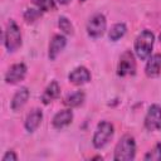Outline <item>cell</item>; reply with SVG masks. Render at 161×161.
I'll return each mask as SVG.
<instances>
[{
  "label": "cell",
  "mask_w": 161,
  "mask_h": 161,
  "mask_svg": "<svg viewBox=\"0 0 161 161\" xmlns=\"http://www.w3.org/2000/svg\"><path fill=\"white\" fill-rule=\"evenodd\" d=\"M84 97H86V96H84V93H83L82 91H77V92L69 94L68 97H65V99H64V104H65L67 107H69V108L78 107V106H80V104L83 103Z\"/></svg>",
  "instance_id": "cell-16"
},
{
  "label": "cell",
  "mask_w": 161,
  "mask_h": 161,
  "mask_svg": "<svg viewBox=\"0 0 161 161\" xmlns=\"http://www.w3.org/2000/svg\"><path fill=\"white\" fill-rule=\"evenodd\" d=\"M65 44H67V39L63 35H60V34L54 35L49 44V53H48L49 59L54 60L58 57V54L65 48Z\"/></svg>",
  "instance_id": "cell-10"
},
{
  "label": "cell",
  "mask_w": 161,
  "mask_h": 161,
  "mask_svg": "<svg viewBox=\"0 0 161 161\" xmlns=\"http://www.w3.org/2000/svg\"><path fill=\"white\" fill-rule=\"evenodd\" d=\"M42 15V10L39 8L34 9V8H29L24 11V19L26 20V23H33L35 21L39 16Z\"/></svg>",
  "instance_id": "cell-19"
},
{
  "label": "cell",
  "mask_w": 161,
  "mask_h": 161,
  "mask_svg": "<svg viewBox=\"0 0 161 161\" xmlns=\"http://www.w3.org/2000/svg\"><path fill=\"white\" fill-rule=\"evenodd\" d=\"M153 42H155L153 33L150 30H142L135 40V53L137 58H140L141 60L148 59L153 48Z\"/></svg>",
  "instance_id": "cell-1"
},
{
  "label": "cell",
  "mask_w": 161,
  "mask_h": 161,
  "mask_svg": "<svg viewBox=\"0 0 161 161\" xmlns=\"http://www.w3.org/2000/svg\"><path fill=\"white\" fill-rule=\"evenodd\" d=\"M29 98V89L26 87H21L20 89H18L11 99V103H10V107L13 111H18L20 108L24 107V104L26 103Z\"/></svg>",
  "instance_id": "cell-14"
},
{
  "label": "cell",
  "mask_w": 161,
  "mask_h": 161,
  "mask_svg": "<svg viewBox=\"0 0 161 161\" xmlns=\"http://www.w3.org/2000/svg\"><path fill=\"white\" fill-rule=\"evenodd\" d=\"M135 73H136V60L133 54L130 50H127L119 58L117 65V74L121 77H126V75H133Z\"/></svg>",
  "instance_id": "cell-6"
},
{
  "label": "cell",
  "mask_w": 161,
  "mask_h": 161,
  "mask_svg": "<svg viewBox=\"0 0 161 161\" xmlns=\"http://www.w3.org/2000/svg\"><path fill=\"white\" fill-rule=\"evenodd\" d=\"M4 43L9 52H15L21 47V33L18 24L14 20H10L6 25L4 34Z\"/></svg>",
  "instance_id": "cell-3"
},
{
  "label": "cell",
  "mask_w": 161,
  "mask_h": 161,
  "mask_svg": "<svg viewBox=\"0 0 161 161\" xmlns=\"http://www.w3.org/2000/svg\"><path fill=\"white\" fill-rule=\"evenodd\" d=\"M68 79H69L70 83H73V84H75V86H82V84L88 83V82L91 80V73H89V70H88L86 67L80 65V67L74 68V69L69 73Z\"/></svg>",
  "instance_id": "cell-9"
},
{
  "label": "cell",
  "mask_w": 161,
  "mask_h": 161,
  "mask_svg": "<svg viewBox=\"0 0 161 161\" xmlns=\"http://www.w3.org/2000/svg\"><path fill=\"white\" fill-rule=\"evenodd\" d=\"M59 93H60V87L58 84L57 80H53L48 84V87L45 88L43 96H42V101L44 104H49L50 102H53L55 98L59 97Z\"/></svg>",
  "instance_id": "cell-15"
},
{
  "label": "cell",
  "mask_w": 161,
  "mask_h": 161,
  "mask_svg": "<svg viewBox=\"0 0 161 161\" xmlns=\"http://www.w3.org/2000/svg\"><path fill=\"white\" fill-rule=\"evenodd\" d=\"M26 65L24 63H16L13 64L9 70L5 74V82L8 84H15L20 80H23L26 75Z\"/></svg>",
  "instance_id": "cell-8"
},
{
  "label": "cell",
  "mask_w": 161,
  "mask_h": 161,
  "mask_svg": "<svg viewBox=\"0 0 161 161\" xmlns=\"http://www.w3.org/2000/svg\"><path fill=\"white\" fill-rule=\"evenodd\" d=\"M33 1L42 11H49V10L55 9V1L54 0H33Z\"/></svg>",
  "instance_id": "cell-20"
},
{
  "label": "cell",
  "mask_w": 161,
  "mask_h": 161,
  "mask_svg": "<svg viewBox=\"0 0 161 161\" xmlns=\"http://www.w3.org/2000/svg\"><path fill=\"white\" fill-rule=\"evenodd\" d=\"M58 25L60 28V30H63L65 34H73V25L70 24V21L65 18V16H60Z\"/></svg>",
  "instance_id": "cell-21"
},
{
  "label": "cell",
  "mask_w": 161,
  "mask_h": 161,
  "mask_svg": "<svg viewBox=\"0 0 161 161\" xmlns=\"http://www.w3.org/2000/svg\"><path fill=\"white\" fill-rule=\"evenodd\" d=\"M126 31H127L126 25H125L123 23H117V24H114V25L111 28V30L108 31V38H109V40H112V42H117L118 39H121V38L126 34Z\"/></svg>",
  "instance_id": "cell-17"
},
{
  "label": "cell",
  "mask_w": 161,
  "mask_h": 161,
  "mask_svg": "<svg viewBox=\"0 0 161 161\" xmlns=\"http://www.w3.org/2000/svg\"><path fill=\"white\" fill-rule=\"evenodd\" d=\"M146 161H160L161 160V143H156L152 150H150L145 157Z\"/></svg>",
  "instance_id": "cell-18"
},
{
  "label": "cell",
  "mask_w": 161,
  "mask_h": 161,
  "mask_svg": "<svg viewBox=\"0 0 161 161\" xmlns=\"http://www.w3.org/2000/svg\"><path fill=\"white\" fill-rule=\"evenodd\" d=\"M107 28L106 16L103 14H94L87 23V33L92 38H99L103 35Z\"/></svg>",
  "instance_id": "cell-5"
},
{
  "label": "cell",
  "mask_w": 161,
  "mask_h": 161,
  "mask_svg": "<svg viewBox=\"0 0 161 161\" xmlns=\"http://www.w3.org/2000/svg\"><path fill=\"white\" fill-rule=\"evenodd\" d=\"M145 127L147 131L161 130V107L158 104H151L145 116Z\"/></svg>",
  "instance_id": "cell-7"
},
{
  "label": "cell",
  "mask_w": 161,
  "mask_h": 161,
  "mask_svg": "<svg viewBox=\"0 0 161 161\" xmlns=\"http://www.w3.org/2000/svg\"><path fill=\"white\" fill-rule=\"evenodd\" d=\"M18 156L14 151H8L4 156H3V161H16Z\"/></svg>",
  "instance_id": "cell-22"
},
{
  "label": "cell",
  "mask_w": 161,
  "mask_h": 161,
  "mask_svg": "<svg viewBox=\"0 0 161 161\" xmlns=\"http://www.w3.org/2000/svg\"><path fill=\"white\" fill-rule=\"evenodd\" d=\"M136 155V142L131 135H125L114 147V156L116 161H130L133 160Z\"/></svg>",
  "instance_id": "cell-2"
},
{
  "label": "cell",
  "mask_w": 161,
  "mask_h": 161,
  "mask_svg": "<svg viewBox=\"0 0 161 161\" xmlns=\"http://www.w3.org/2000/svg\"><path fill=\"white\" fill-rule=\"evenodd\" d=\"M69 1H70V0H57V3L60 4V5H67Z\"/></svg>",
  "instance_id": "cell-23"
},
{
  "label": "cell",
  "mask_w": 161,
  "mask_h": 161,
  "mask_svg": "<svg viewBox=\"0 0 161 161\" xmlns=\"http://www.w3.org/2000/svg\"><path fill=\"white\" fill-rule=\"evenodd\" d=\"M113 125L107 122V121H101L98 125H97V128H96V132L93 135V138H92V143L96 148H102L104 147L108 141L112 138L113 136Z\"/></svg>",
  "instance_id": "cell-4"
},
{
  "label": "cell",
  "mask_w": 161,
  "mask_h": 161,
  "mask_svg": "<svg viewBox=\"0 0 161 161\" xmlns=\"http://www.w3.org/2000/svg\"><path fill=\"white\" fill-rule=\"evenodd\" d=\"M73 119V112L68 108V109H62L58 113H55V116L53 117V127L57 130H60L63 127H67L68 125L72 123Z\"/></svg>",
  "instance_id": "cell-11"
},
{
  "label": "cell",
  "mask_w": 161,
  "mask_h": 161,
  "mask_svg": "<svg viewBox=\"0 0 161 161\" xmlns=\"http://www.w3.org/2000/svg\"><path fill=\"white\" fill-rule=\"evenodd\" d=\"M160 72H161V54L157 53V54L150 55L145 67L146 75L150 78H153V77H157Z\"/></svg>",
  "instance_id": "cell-12"
},
{
  "label": "cell",
  "mask_w": 161,
  "mask_h": 161,
  "mask_svg": "<svg viewBox=\"0 0 161 161\" xmlns=\"http://www.w3.org/2000/svg\"><path fill=\"white\" fill-rule=\"evenodd\" d=\"M43 119V113L39 108H34L30 111V113L26 116V119H25V130L28 132H34L39 126H40V122Z\"/></svg>",
  "instance_id": "cell-13"
},
{
  "label": "cell",
  "mask_w": 161,
  "mask_h": 161,
  "mask_svg": "<svg viewBox=\"0 0 161 161\" xmlns=\"http://www.w3.org/2000/svg\"><path fill=\"white\" fill-rule=\"evenodd\" d=\"M158 39H160V42H161V34H160V36H158Z\"/></svg>",
  "instance_id": "cell-24"
}]
</instances>
